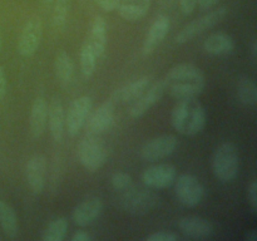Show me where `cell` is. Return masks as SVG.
Segmentation results:
<instances>
[{"label": "cell", "instance_id": "obj_1", "mask_svg": "<svg viewBox=\"0 0 257 241\" xmlns=\"http://www.w3.org/2000/svg\"><path fill=\"white\" fill-rule=\"evenodd\" d=\"M163 80L166 90L177 100L198 97L206 88L205 73L191 63H181L171 68Z\"/></svg>", "mask_w": 257, "mask_h": 241}, {"label": "cell", "instance_id": "obj_2", "mask_svg": "<svg viewBox=\"0 0 257 241\" xmlns=\"http://www.w3.org/2000/svg\"><path fill=\"white\" fill-rule=\"evenodd\" d=\"M207 122L205 107L196 98L178 99L171 113L172 127L183 136H196Z\"/></svg>", "mask_w": 257, "mask_h": 241}, {"label": "cell", "instance_id": "obj_3", "mask_svg": "<svg viewBox=\"0 0 257 241\" xmlns=\"http://www.w3.org/2000/svg\"><path fill=\"white\" fill-rule=\"evenodd\" d=\"M212 170L222 183L232 182L240 171V155L232 142H223L216 148L212 157Z\"/></svg>", "mask_w": 257, "mask_h": 241}, {"label": "cell", "instance_id": "obj_4", "mask_svg": "<svg viewBox=\"0 0 257 241\" xmlns=\"http://www.w3.org/2000/svg\"><path fill=\"white\" fill-rule=\"evenodd\" d=\"M118 203L124 212L132 215H146L157 207L160 203V196L153 191L132 187L124 192H120Z\"/></svg>", "mask_w": 257, "mask_h": 241}, {"label": "cell", "instance_id": "obj_5", "mask_svg": "<svg viewBox=\"0 0 257 241\" xmlns=\"http://www.w3.org/2000/svg\"><path fill=\"white\" fill-rule=\"evenodd\" d=\"M78 158L85 170L95 172L103 167L108 157L104 142L98 136L87 135L78 145Z\"/></svg>", "mask_w": 257, "mask_h": 241}, {"label": "cell", "instance_id": "obj_6", "mask_svg": "<svg viewBox=\"0 0 257 241\" xmlns=\"http://www.w3.org/2000/svg\"><path fill=\"white\" fill-rule=\"evenodd\" d=\"M227 8L222 7L218 8V9L216 10H212V12H208L207 14L192 20V22H190L187 25H185V27L177 33V35H176L175 38L176 43H177V44H185V43L190 42L191 39L197 37L198 34L211 29V28H213L215 25H217L218 23L222 22L226 18V15H227Z\"/></svg>", "mask_w": 257, "mask_h": 241}, {"label": "cell", "instance_id": "obj_7", "mask_svg": "<svg viewBox=\"0 0 257 241\" xmlns=\"http://www.w3.org/2000/svg\"><path fill=\"white\" fill-rule=\"evenodd\" d=\"M175 192L177 200L186 207H196L202 201L205 188L196 176L183 173L175 180Z\"/></svg>", "mask_w": 257, "mask_h": 241}, {"label": "cell", "instance_id": "obj_8", "mask_svg": "<svg viewBox=\"0 0 257 241\" xmlns=\"http://www.w3.org/2000/svg\"><path fill=\"white\" fill-rule=\"evenodd\" d=\"M43 37V24L39 17H32L23 27L18 42V52L22 57H33L39 48Z\"/></svg>", "mask_w": 257, "mask_h": 241}, {"label": "cell", "instance_id": "obj_9", "mask_svg": "<svg viewBox=\"0 0 257 241\" xmlns=\"http://www.w3.org/2000/svg\"><path fill=\"white\" fill-rule=\"evenodd\" d=\"M93 99L88 95H82L72 102L65 117V127L70 137H75L84 127L88 115L92 112Z\"/></svg>", "mask_w": 257, "mask_h": 241}, {"label": "cell", "instance_id": "obj_10", "mask_svg": "<svg viewBox=\"0 0 257 241\" xmlns=\"http://www.w3.org/2000/svg\"><path fill=\"white\" fill-rule=\"evenodd\" d=\"M178 147V140L173 135H162L145 143L141 157L147 162H156L172 155Z\"/></svg>", "mask_w": 257, "mask_h": 241}, {"label": "cell", "instance_id": "obj_11", "mask_svg": "<svg viewBox=\"0 0 257 241\" xmlns=\"http://www.w3.org/2000/svg\"><path fill=\"white\" fill-rule=\"evenodd\" d=\"M166 92L165 80L158 79L155 83H151L150 87L142 93L141 97H138L135 102L131 103V107L128 109V114L131 118H141L151 109L155 104H157L162 99L163 94Z\"/></svg>", "mask_w": 257, "mask_h": 241}, {"label": "cell", "instance_id": "obj_12", "mask_svg": "<svg viewBox=\"0 0 257 241\" xmlns=\"http://www.w3.org/2000/svg\"><path fill=\"white\" fill-rule=\"evenodd\" d=\"M115 104L112 99L103 102L95 110L89 113L85 120V128L88 135L98 136L112 127L114 122Z\"/></svg>", "mask_w": 257, "mask_h": 241}, {"label": "cell", "instance_id": "obj_13", "mask_svg": "<svg viewBox=\"0 0 257 241\" xmlns=\"http://www.w3.org/2000/svg\"><path fill=\"white\" fill-rule=\"evenodd\" d=\"M177 170L171 163H160L146 168L142 173V181L147 187L153 190H163L175 182Z\"/></svg>", "mask_w": 257, "mask_h": 241}, {"label": "cell", "instance_id": "obj_14", "mask_svg": "<svg viewBox=\"0 0 257 241\" xmlns=\"http://www.w3.org/2000/svg\"><path fill=\"white\" fill-rule=\"evenodd\" d=\"M178 230L186 238L207 240L215 233V227L208 220L197 216H187L178 221Z\"/></svg>", "mask_w": 257, "mask_h": 241}, {"label": "cell", "instance_id": "obj_15", "mask_svg": "<svg viewBox=\"0 0 257 241\" xmlns=\"http://www.w3.org/2000/svg\"><path fill=\"white\" fill-rule=\"evenodd\" d=\"M47 173V158L42 153H35L28 160L25 167L27 183L34 195H40L45 186Z\"/></svg>", "mask_w": 257, "mask_h": 241}, {"label": "cell", "instance_id": "obj_16", "mask_svg": "<svg viewBox=\"0 0 257 241\" xmlns=\"http://www.w3.org/2000/svg\"><path fill=\"white\" fill-rule=\"evenodd\" d=\"M102 212L103 201L97 196H90L74 207L72 212L73 222L80 227L89 226L99 218Z\"/></svg>", "mask_w": 257, "mask_h": 241}, {"label": "cell", "instance_id": "obj_17", "mask_svg": "<svg viewBox=\"0 0 257 241\" xmlns=\"http://www.w3.org/2000/svg\"><path fill=\"white\" fill-rule=\"evenodd\" d=\"M151 83H152V77H150V75H145V77L138 78L133 82L127 83L113 93V103L114 104H127V103L135 102L150 87Z\"/></svg>", "mask_w": 257, "mask_h": 241}, {"label": "cell", "instance_id": "obj_18", "mask_svg": "<svg viewBox=\"0 0 257 241\" xmlns=\"http://www.w3.org/2000/svg\"><path fill=\"white\" fill-rule=\"evenodd\" d=\"M170 25L171 24L168 17H166V15L157 17V19L151 24L147 35H146L145 42H143V54L150 55L155 52L156 48L162 43V40L167 35L168 30H170Z\"/></svg>", "mask_w": 257, "mask_h": 241}, {"label": "cell", "instance_id": "obj_19", "mask_svg": "<svg viewBox=\"0 0 257 241\" xmlns=\"http://www.w3.org/2000/svg\"><path fill=\"white\" fill-rule=\"evenodd\" d=\"M48 126L53 140L55 142H60L64 137L65 113L62 100L57 97L53 98L48 105Z\"/></svg>", "mask_w": 257, "mask_h": 241}, {"label": "cell", "instance_id": "obj_20", "mask_svg": "<svg viewBox=\"0 0 257 241\" xmlns=\"http://www.w3.org/2000/svg\"><path fill=\"white\" fill-rule=\"evenodd\" d=\"M30 133L33 138H40L47 130L48 104L43 97H37L30 109Z\"/></svg>", "mask_w": 257, "mask_h": 241}, {"label": "cell", "instance_id": "obj_21", "mask_svg": "<svg viewBox=\"0 0 257 241\" xmlns=\"http://www.w3.org/2000/svg\"><path fill=\"white\" fill-rule=\"evenodd\" d=\"M107 30L108 25L103 17H95L90 25L89 35L85 42L90 45V48L94 52L95 57L99 58L104 54L105 48H107Z\"/></svg>", "mask_w": 257, "mask_h": 241}, {"label": "cell", "instance_id": "obj_22", "mask_svg": "<svg viewBox=\"0 0 257 241\" xmlns=\"http://www.w3.org/2000/svg\"><path fill=\"white\" fill-rule=\"evenodd\" d=\"M151 0H118L115 10L127 22H138L148 13Z\"/></svg>", "mask_w": 257, "mask_h": 241}, {"label": "cell", "instance_id": "obj_23", "mask_svg": "<svg viewBox=\"0 0 257 241\" xmlns=\"http://www.w3.org/2000/svg\"><path fill=\"white\" fill-rule=\"evenodd\" d=\"M235 48L233 39L228 34L222 32L213 33L208 35L203 43V49L211 55H226L230 54Z\"/></svg>", "mask_w": 257, "mask_h": 241}, {"label": "cell", "instance_id": "obj_24", "mask_svg": "<svg viewBox=\"0 0 257 241\" xmlns=\"http://www.w3.org/2000/svg\"><path fill=\"white\" fill-rule=\"evenodd\" d=\"M0 227L8 238H15L19 233V222L14 208L0 200Z\"/></svg>", "mask_w": 257, "mask_h": 241}, {"label": "cell", "instance_id": "obj_25", "mask_svg": "<svg viewBox=\"0 0 257 241\" xmlns=\"http://www.w3.org/2000/svg\"><path fill=\"white\" fill-rule=\"evenodd\" d=\"M54 70L58 80L63 87H68L74 77V63L67 52L62 50L58 53L54 62Z\"/></svg>", "mask_w": 257, "mask_h": 241}, {"label": "cell", "instance_id": "obj_26", "mask_svg": "<svg viewBox=\"0 0 257 241\" xmlns=\"http://www.w3.org/2000/svg\"><path fill=\"white\" fill-rule=\"evenodd\" d=\"M237 97L240 102L247 107H255L257 104V87L252 78L242 75L238 79Z\"/></svg>", "mask_w": 257, "mask_h": 241}, {"label": "cell", "instance_id": "obj_27", "mask_svg": "<svg viewBox=\"0 0 257 241\" xmlns=\"http://www.w3.org/2000/svg\"><path fill=\"white\" fill-rule=\"evenodd\" d=\"M69 223L65 217H58L50 221L42 233L43 241H63L67 236Z\"/></svg>", "mask_w": 257, "mask_h": 241}, {"label": "cell", "instance_id": "obj_28", "mask_svg": "<svg viewBox=\"0 0 257 241\" xmlns=\"http://www.w3.org/2000/svg\"><path fill=\"white\" fill-rule=\"evenodd\" d=\"M79 59L80 70H82L83 77L89 79V78L93 77L95 72V60H97V57H95L94 52H93V49L87 42L83 44L82 49H80Z\"/></svg>", "mask_w": 257, "mask_h": 241}, {"label": "cell", "instance_id": "obj_29", "mask_svg": "<svg viewBox=\"0 0 257 241\" xmlns=\"http://www.w3.org/2000/svg\"><path fill=\"white\" fill-rule=\"evenodd\" d=\"M68 10H69V0H55L52 18L54 28L64 27L65 23H67Z\"/></svg>", "mask_w": 257, "mask_h": 241}, {"label": "cell", "instance_id": "obj_30", "mask_svg": "<svg viewBox=\"0 0 257 241\" xmlns=\"http://www.w3.org/2000/svg\"><path fill=\"white\" fill-rule=\"evenodd\" d=\"M110 183H112V187L119 193L133 187L132 177L128 173L123 172V171H117V172L113 173L112 178H110Z\"/></svg>", "mask_w": 257, "mask_h": 241}, {"label": "cell", "instance_id": "obj_31", "mask_svg": "<svg viewBox=\"0 0 257 241\" xmlns=\"http://www.w3.org/2000/svg\"><path fill=\"white\" fill-rule=\"evenodd\" d=\"M147 241H177L180 240V236L173 232H166V231H158V232L151 233L146 237Z\"/></svg>", "mask_w": 257, "mask_h": 241}, {"label": "cell", "instance_id": "obj_32", "mask_svg": "<svg viewBox=\"0 0 257 241\" xmlns=\"http://www.w3.org/2000/svg\"><path fill=\"white\" fill-rule=\"evenodd\" d=\"M247 198L252 211L253 212H256L257 210V181L256 180H253L252 182L250 183V186H248Z\"/></svg>", "mask_w": 257, "mask_h": 241}, {"label": "cell", "instance_id": "obj_33", "mask_svg": "<svg viewBox=\"0 0 257 241\" xmlns=\"http://www.w3.org/2000/svg\"><path fill=\"white\" fill-rule=\"evenodd\" d=\"M196 7H197V0H180L181 12L185 15L192 14Z\"/></svg>", "mask_w": 257, "mask_h": 241}, {"label": "cell", "instance_id": "obj_34", "mask_svg": "<svg viewBox=\"0 0 257 241\" xmlns=\"http://www.w3.org/2000/svg\"><path fill=\"white\" fill-rule=\"evenodd\" d=\"M95 3L98 4V7L100 8L102 10H104V12L107 13H110L113 12V10H115V8H117V4H118V0H94Z\"/></svg>", "mask_w": 257, "mask_h": 241}, {"label": "cell", "instance_id": "obj_35", "mask_svg": "<svg viewBox=\"0 0 257 241\" xmlns=\"http://www.w3.org/2000/svg\"><path fill=\"white\" fill-rule=\"evenodd\" d=\"M5 93H7V75L3 67H0V100L5 97Z\"/></svg>", "mask_w": 257, "mask_h": 241}, {"label": "cell", "instance_id": "obj_36", "mask_svg": "<svg viewBox=\"0 0 257 241\" xmlns=\"http://www.w3.org/2000/svg\"><path fill=\"white\" fill-rule=\"evenodd\" d=\"M70 240L72 241H90L92 240V236H90L88 232H85V231L79 230V231H77V232L73 233V236Z\"/></svg>", "mask_w": 257, "mask_h": 241}, {"label": "cell", "instance_id": "obj_37", "mask_svg": "<svg viewBox=\"0 0 257 241\" xmlns=\"http://www.w3.org/2000/svg\"><path fill=\"white\" fill-rule=\"evenodd\" d=\"M220 0H197V4L201 10H208L212 7H215Z\"/></svg>", "mask_w": 257, "mask_h": 241}, {"label": "cell", "instance_id": "obj_38", "mask_svg": "<svg viewBox=\"0 0 257 241\" xmlns=\"http://www.w3.org/2000/svg\"><path fill=\"white\" fill-rule=\"evenodd\" d=\"M251 57H252L253 62H256L257 59V40L253 39L252 44H251Z\"/></svg>", "mask_w": 257, "mask_h": 241}, {"label": "cell", "instance_id": "obj_39", "mask_svg": "<svg viewBox=\"0 0 257 241\" xmlns=\"http://www.w3.org/2000/svg\"><path fill=\"white\" fill-rule=\"evenodd\" d=\"M245 238L247 241H257V232H256V230L247 231V233H246V235H245Z\"/></svg>", "mask_w": 257, "mask_h": 241}, {"label": "cell", "instance_id": "obj_40", "mask_svg": "<svg viewBox=\"0 0 257 241\" xmlns=\"http://www.w3.org/2000/svg\"><path fill=\"white\" fill-rule=\"evenodd\" d=\"M3 49V38H2V34H0V52H2Z\"/></svg>", "mask_w": 257, "mask_h": 241}, {"label": "cell", "instance_id": "obj_41", "mask_svg": "<svg viewBox=\"0 0 257 241\" xmlns=\"http://www.w3.org/2000/svg\"><path fill=\"white\" fill-rule=\"evenodd\" d=\"M45 2H48V3H52L53 0H45Z\"/></svg>", "mask_w": 257, "mask_h": 241}]
</instances>
